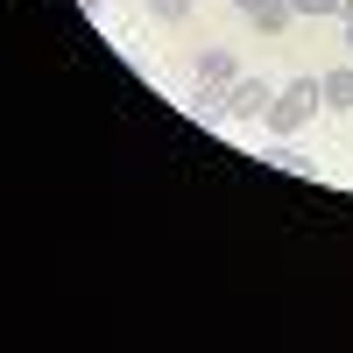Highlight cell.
Returning <instances> with one entry per match:
<instances>
[{"mask_svg":"<svg viewBox=\"0 0 353 353\" xmlns=\"http://www.w3.org/2000/svg\"><path fill=\"white\" fill-rule=\"evenodd\" d=\"M318 92H325V106H339V113H353V64H339V71H325V78H318Z\"/></svg>","mask_w":353,"mask_h":353,"instance_id":"5b68a950","label":"cell"},{"mask_svg":"<svg viewBox=\"0 0 353 353\" xmlns=\"http://www.w3.org/2000/svg\"><path fill=\"white\" fill-rule=\"evenodd\" d=\"M339 14H346V21H353V0H339Z\"/></svg>","mask_w":353,"mask_h":353,"instance_id":"30bf717a","label":"cell"},{"mask_svg":"<svg viewBox=\"0 0 353 353\" xmlns=\"http://www.w3.org/2000/svg\"><path fill=\"white\" fill-rule=\"evenodd\" d=\"M269 163H276V170H304V176H311V156H297L290 141H276V149H269Z\"/></svg>","mask_w":353,"mask_h":353,"instance_id":"52a82bcc","label":"cell"},{"mask_svg":"<svg viewBox=\"0 0 353 353\" xmlns=\"http://www.w3.org/2000/svg\"><path fill=\"white\" fill-rule=\"evenodd\" d=\"M290 8H297V14L311 21V14H339V0H290Z\"/></svg>","mask_w":353,"mask_h":353,"instance_id":"ba28073f","label":"cell"},{"mask_svg":"<svg viewBox=\"0 0 353 353\" xmlns=\"http://www.w3.org/2000/svg\"><path fill=\"white\" fill-rule=\"evenodd\" d=\"M269 99H276V85L254 78V71H241V78L226 85V121H261V113H269Z\"/></svg>","mask_w":353,"mask_h":353,"instance_id":"7a4b0ae2","label":"cell"},{"mask_svg":"<svg viewBox=\"0 0 353 353\" xmlns=\"http://www.w3.org/2000/svg\"><path fill=\"white\" fill-rule=\"evenodd\" d=\"M346 43H353V21H346Z\"/></svg>","mask_w":353,"mask_h":353,"instance_id":"8fae6325","label":"cell"},{"mask_svg":"<svg viewBox=\"0 0 353 353\" xmlns=\"http://www.w3.org/2000/svg\"><path fill=\"white\" fill-rule=\"evenodd\" d=\"M198 78H205V85H219V92H226V85L241 78V64H233L226 50H198Z\"/></svg>","mask_w":353,"mask_h":353,"instance_id":"277c9868","label":"cell"},{"mask_svg":"<svg viewBox=\"0 0 353 353\" xmlns=\"http://www.w3.org/2000/svg\"><path fill=\"white\" fill-rule=\"evenodd\" d=\"M191 8H198V0H149L156 21H191Z\"/></svg>","mask_w":353,"mask_h":353,"instance_id":"8992f818","label":"cell"},{"mask_svg":"<svg viewBox=\"0 0 353 353\" xmlns=\"http://www.w3.org/2000/svg\"><path fill=\"white\" fill-rule=\"evenodd\" d=\"M325 106V92H318V78H290V85H276V99H269V113H261V128H269L276 141H290L311 113Z\"/></svg>","mask_w":353,"mask_h":353,"instance_id":"6da1fadb","label":"cell"},{"mask_svg":"<svg viewBox=\"0 0 353 353\" xmlns=\"http://www.w3.org/2000/svg\"><path fill=\"white\" fill-rule=\"evenodd\" d=\"M78 8H85V14H99V8H106V0H78Z\"/></svg>","mask_w":353,"mask_h":353,"instance_id":"9c48e42d","label":"cell"},{"mask_svg":"<svg viewBox=\"0 0 353 353\" xmlns=\"http://www.w3.org/2000/svg\"><path fill=\"white\" fill-rule=\"evenodd\" d=\"M233 8L248 14V28H254V36H283V28L297 21V8H290V0H233Z\"/></svg>","mask_w":353,"mask_h":353,"instance_id":"3957f363","label":"cell"}]
</instances>
